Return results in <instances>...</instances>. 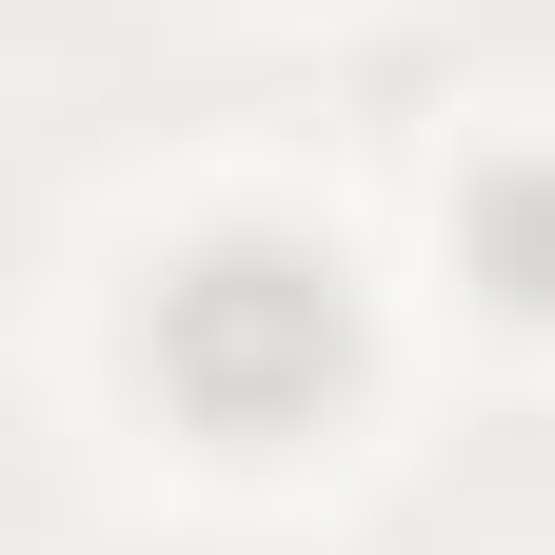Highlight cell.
<instances>
[{
    "label": "cell",
    "mask_w": 555,
    "mask_h": 555,
    "mask_svg": "<svg viewBox=\"0 0 555 555\" xmlns=\"http://www.w3.org/2000/svg\"><path fill=\"white\" fill-rule=\"evenodd\" d=\"M139 358L198 437H318L337 397H358V278L318 238H198L159 278V318H139Z\"/></svg>",
    "instance_id": "obj_1"
},
{
    "label": "cell",
    "mask_w": 555,
    "mask_h": 555,
    "mask_svg": "<svg viewBox=\"0 0 555 555\" xmlns=\"http://www.w3.org/2000/svg\"><path fill=\"white\" fill-rule=\"evenodd\" d=\"M456 258L496 278L516 318H555V159H476V198H456Z\"/></svg>",
    "instance_id": "obj_2"
}]
</instances>
